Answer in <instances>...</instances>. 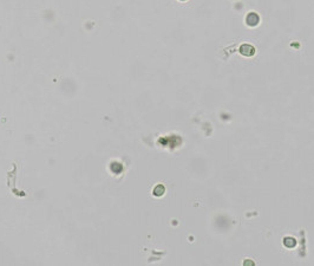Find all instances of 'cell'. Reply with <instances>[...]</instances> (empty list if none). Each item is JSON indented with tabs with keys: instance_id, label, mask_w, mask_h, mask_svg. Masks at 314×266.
I'll return each instance as SVG.
<instances>
[{
	"instance_id": "6da1fadb",
	"label": "cell",
	"mask_w": 314,
	"mask_h": 266,
	"mask_svg": "<svg viewBox=\"0 0 314 266\" xmlns=\"http://www.w3.org/2000/svg\"><path fill=\"white\" fill-rule=\"evenodd\" d=\"M182 1H184V0H182Z\"/></svg>"
}]
</instances>
